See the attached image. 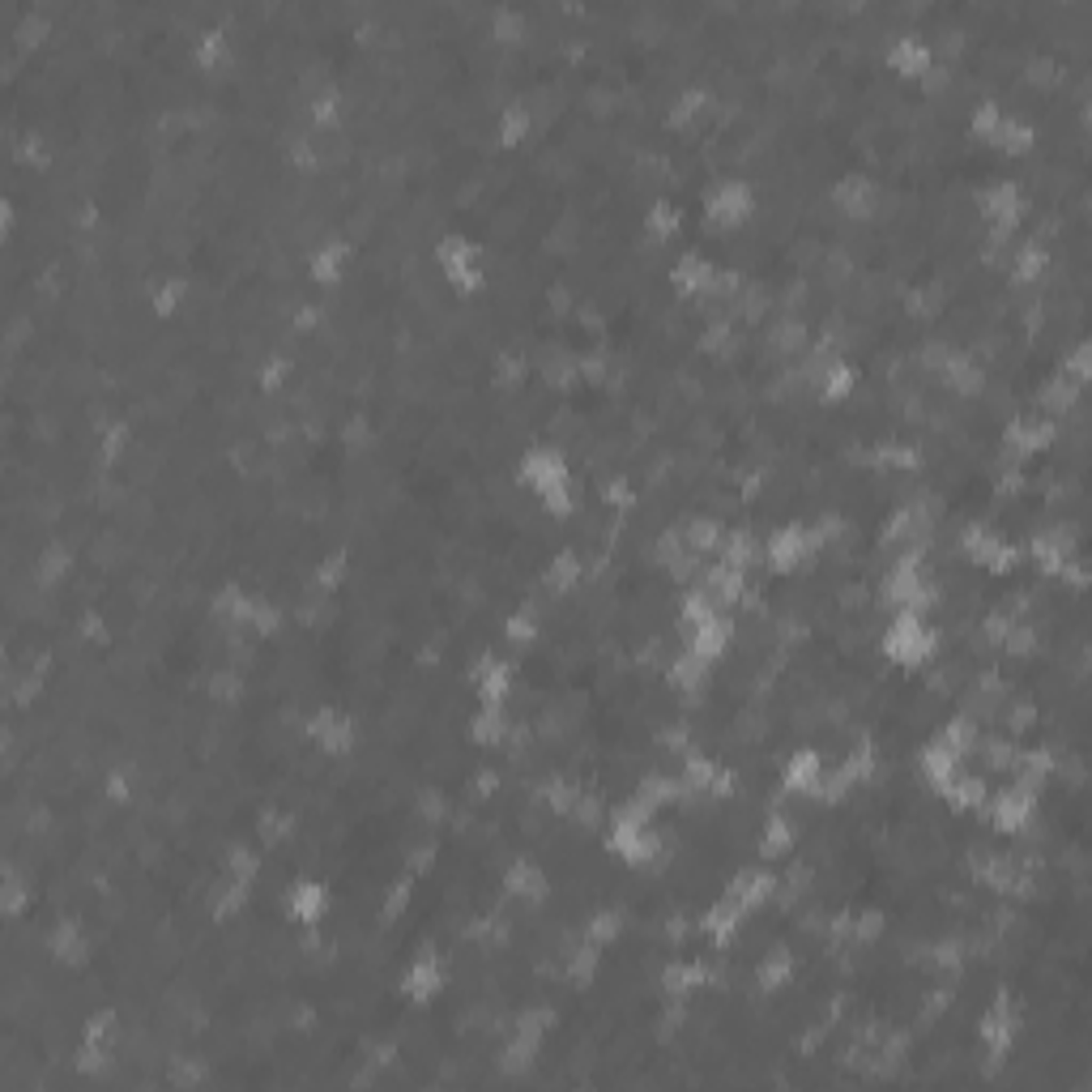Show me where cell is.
Returning <instances> with one entry per match:
<instances>
[{
	"label": "cell",
	"mask_w": 1092,
	"mask_h": 1092,
	"mask_svg": "<svg viewBox=\"0 0 1092 1092\" xmlns=\"http://www.w3.org/2000/svg\"><path fill=\"white\" fill-rule=\"evenodd\" d=\"M401 986H405V994H410V999H432V994L444 986V965L432 956V951H423L419 960H410V969H405Z\"/></svg>",
	"instance_id": "obj_11"
},
{
	"label": "cell",
	"mask_w": 1092,
	"mask_h": 1092,
	"mask_svg": "<svg viewBox=\"0 0 1092 1092\" xmlns=\"http://www.w3.org/2000/svg\"><path fill=\"white\" fill-rule=\"evenodd\" d=\"M674 286L688 295H700V291H717V270L704 256H683L679 265H674Z\"/></svg>",
	"instance_id": "obj_17"
},
{
	"label": "cell",
	"mask_w": 1092,
	"mask_h": 1092,
	"mask_svg": "<svg viewBox=\"0 0 1092 1092\" xmlns=\"http://www.w3.org/2000/svg\"><path fill=\"white\" fill-rule=\"evenodd\" d=\"M773 887H777V880L773 875H764V871H743L738 875V880L730 883V901L743 909V914H752V909L759 905V901H768V896H773Z\"/></svg>",
	"instance_id": "obj_14"
},
{
	"label": "cell",
	"mask_w": 1092,
	"mask_h": 1092,
	"mask_svg": "<svg viewBox=\"0 0 1092 1092\" xmlns=\"http://www.w3.org/2000/svg\"><path fill=\"white\" fill-rule=\"evenodd\" d=\"M947 380L956 384V389H969V393L981 389V371L973 368L965 355H951V359H947Z\"/></svg>",
	"instance_id": "obj_34"
},
{
	"label": "cell",
	"mask_w": 1092,
	"mask_h": 1092,
	"mask_svg": "<svg viewBox=\"0 0 1092 1092\" xmlns=\"http://www.w3.org/2000/svg\"><path fill=\"white\" fill-rule=\"evenodd\" d=\"M853 368L845 359H828V363H819V380H816V389H819V398H828V401H841L845 393H853Z\"/></svg>",
	"instance_id": "obj_19"
},
{
	"label": "cell",
	"mask_w": 1092,
	"mask_h": 1092,
	"mask_svg": "<svg viewBox=\"0 0 1092 1092\" xmlns=\"http://www.w3.org/2000/svg\"><path fill=\"white\" fill-rule=\"evenodd\" d=\"M496 35L499 39H517L521 35V26H526V21H521V14H512V9H496Z\"/></svg>",
	"instance_id": "obj_41"
},
{
	"label": "cell",
	"mask_w": 1092,
	"mask_h": 1092,
	"mask_svg": "<svg viewBox=\"0 0 1092 1092\" xmlns=\"http://www.w3.org/2000/svg\"><path fill=\"white\" fill-rule=\"evenodd\" d=\"M743 909H738L730 896H722V901H717L709 914H704V930H709V939H717V944H725V939H734V930H738V922H743Z\"/></svg>",
	"instance_id": "obj_23"
},
{
	"label": "cell",
	"mask_w": 1092,
	"mask_h": 1092,
	"mask_svg": "<svg viewBox=\"0 0 1092 1092\" xmlns=\"http://www.w3.org/2000/svg\"><path fill=\"white\" fill-rule=\"evenodd\" d=\"M474 688H478V700L491 704V709H504L508 691H512V670L504 666L499 658H483L474 670Z\"/></svg>",
	"instance_id": "obj_7"
},
{
	"label": "cell",
	"mask_w": 1092,
	"mask_h": 1092,
	"mask_svg": "<svg viewBox=\"0 0 1092 1092\" xmlns=\"http://www.w3.org/2000/svg\"><path fill=\"white\" fill-rule=\"evenodd\" d=\"M508 887H512L517 896H530V901H533V896H542L546 875H542L533 862H512V866H508Z\"/></svg>",
	"instance_id": "obj_25"
},
{
	"label": "cell",
	"mask_w": 1092,
	"mask_h": 1092,
	"mask_svg": "<svg viewBox=\"0 0 1092 1092\" xmlns=\"http://www.w3.org/2000/svg\"><path fill=\"white\" fill-rule=\"evenodd\" d=\"M823 542V533L819 530H807V526H786V530H777L773 538H768V546H764V560H768V567H773V572H794V567L807 560L811 551H816V546Z\"/></svg>",
	"instance_id": "obj_3"
},
{
	"label": "cell",
	"mask_w": 1092,
	"mask_h": 1092,
	"mask_svg": "<svg viewBox=\"0 0 1092 1092\" xmlns=\"http://www.w3.org/2000/svg\"><path fill=\"white\" fill-rule=\"evenodd\" d=\"M60 572H69V551H48V555H43V563H39V576L51 585Z\"/></svg>",
	"instance_id": "obj_40"
},
{
	"label": "cell",
	"mask_w": 1092,
	"mask_h": 1092,
	"mask_svg": "<svg viewBox=\"0 0 1092 1092\" xmlns=\"http://www.w3.org/2000/svg\"><path fill=\"white\" fill-rule=\"evenodd\" d=\"M887 60H892V69H901V73H926L930 64H935V56H930V43H922L917 35L892 39V48H887Z\"/></svg>",
	"instance_id": "obj_16"
},
{
	"label": "cell",
	"mask_w": 1092,
	"mask_h": 1092,
	"mask_svg": "<svg viewBox=\"0 0 1092 1092\" xmlns=\"http://www.w3.org/2000/svg\"><path fill=\"white\" fill-rule=\"evenodd\" d=\"M546 581H551L555 589H567L572 581H581V560H576L572 551H563L560 560H555L551 567H546Z\"/></svg>",
	"instance_id": "obj_31"
},
{
	"label": "cell",
	"mask_w": 1092,
	"mask_h": 1092,
	"mask_svg": "<svg viewBox=\"0 0 1092 1092\" xmlns=\"http://www.w3.org/2000/svg\"><path fill=\"white\" fill-rule=\"evenodd\" d=\"M823 781V759L819 752H794L786 759V786L798 789V794H819Z\"/></svg>",
	"instance_id": "obj_13"
},
{
	"label": "cell",
	"mask_w": 1092,
	"mask_h": 1092,
	"mask_svg": "<svg viewBox=\"0 0 1092 1092\" xmlns=\"http://www.w3.org/2000/svg\"><path fill=\"white\" fill-rule=\"evenodd\" d=\"M179 291H184L179 282H167L163 291H158V312H171V307H176V299H179Z\"/></svg>",
	"instance_id": "obj_45"
},
{
	"label": "cell",
	"mask_w": 1092,
	"mask_h": 1092,
	"mask_svg": "<svg viewBox=\"0 0 1092 1092\" xmlns=\"http://www.w3.org/2000/svg\"><path fill=\"white\" fill-rule=\"evenodd\" d=\"M341 567H346V560H341V555H329V560H325V567H320V585H337L334 576L341 572Z\"/></svg>",
	"instance_id": "obj_46"
},
{
	"label": "cell",
	"mask_w": 1092,
	"mask_h": 1092,
	"mask_svg": "<svg viewBox=\"0 0 1092 1092\" xmlns=\"http://www.w3.org/2000/svg\"><path fill=\"white\" fill-rule=\"evenodd\" d=\"M291 917L295 922H320V917H325V909H329V892H325V883H316V880H299L295 887H291Z\"/></svg>",
	"instance_id": "obj_12"
},
{
	"label": "cell",
	"mask_w": 1092,
	"mask_h": 1092,
	"mask_svg": "<svg viewBox=\"0 0 1092 1092\" xmlns=\"http://www.w3.org/2000/svg\"><path fill=\"white\" fill-rule=\"evenodd\" d=\"M709 978H713V973L704 965H695V960H674V965L661 973V986H666V994H691V990H700Z\"/></svg>",
	"instance_id": "obj_20"
},
{
	"label": "cell",
	"mask_w": 1092,
	"mask_h": 1092,
	"mask_svg": "<svg viewBox=\"0 0 1092 1092\" xmlns=\"http://www.w3.org/2000/svg\"><path fill=\"white\" fill-rule=\"evenodd\" d=\"M307 734H312L329 755L350 752V743H355V725H350V717H341V713H316L312 722H307Z\"/></svg>",
	"instance_id": "obj_8"
},
{
	"label": "cell",
	"mask_w": 1092,
	"mask_h": 1092,
	"mask_svg": "<svg viewBox=\"0 0 1092 1092\" xmlns=\"http://www.w3.org/2000/svg\"><path fill=\"white\" fill-rule=\"evenodd\" d=\"M341 261H346V243H325V248H320L316 256H312V273L320 277V282H329V277H337V270H341Z\"/></svg>",
	"instance_id": "obj_28"
},
{
	"label": "cell",
	"mask_w": 1092,
	"mask_h": 1092,
	"mask_svg": "<svg viewBox=\"0 0 1092 1092\" xmlns=\"http://www.w3.org/2000/svg\"><path fill=\"white\" fill-rule=\"evenodd\" d=\"M965 555H969L973 563L990 567V572H1008L1020 551H1015L1012 542H1003L999 533H990V530H981V526H969V530H965Z\"/></svg>",
	"instance_id": "obj_6"
},
{
	"label": "cell",
	"mask_w": 1092,
	"mask_h": 1092,
	"mask_svg": "<svg viewBox=\"0 0 1092 1092\" xmlns=\"http://www.w3.org/2000/svg\"><path fill=\"white\" fill-rule=\"evenodd\" d=\"M786 978H789V951H781V947H777L773 956H768L764 965H759V986H764V990H777Z\"/></svg>",
	"instance_id": "obj_33"
},
{
	"label": "cell",
	"mask_w": 1092,
	"mask_h": 1092,
	"mask_svg": "<svg viewBox=\"0 0 1092 1092\" xmlns=\"http://www.w3.org/2000/svg\"><path fill=\"white\" fill-rule=\"evenodd\" d=\"M999 124H1003V112L994 103H981L978 112H973V133L978 137H986V142H994V133H999Z\"/></svg>",
	"instance_id": "obj_35"
},
{
	"label": "cell",
	"mask_w": 1092,
	"mask_h": 1092,
	"mask_svg": "<svg viewBox=\"0 0 1092 1092\" xmlns=\"http://www.w3.org/2000/svg\"><path fill=\"white\" fill-rule=\"evenodd\" d=\"M312 115H316L320 124H329V120H334V115H337V94H334V90H325V94H320V99L312 103Z\"/></svg>",
	"instance_id": "obj_43"
},
{
	"label": "cell",
	"mask_w": 1092,
	"mask_h": 1092,
	"mask_svg": "<svg viewBox=\"0 0 1092 1092\" xmlns=\"http://www.w3.org/2000/svg\"><path fill=\"white\" fill-rule=\"evenodd\" d=\"M883 649H887V658H896L901 666L926 661L930 649H935V631L922 624V610H901V615L892 619V627H887Z\"/></svg>",
	"instance_id": "obj_2"
},
{
	"label": "cell",
	"mask_w": 1092,
	"mask_h": 1092,
	"mask_svg": "<svg viewBox=\"0 0 1092 1092\" xmlns=\"http://www.w3.org/2000/svg\"><path fill=\"white\" fill-rule=\"evenodd\" d=\"M944 789V794L956 802V807H981V802H986V786H981V777H965V773H956L947 781V786H939Z\"/></svg>",
	"instance_id": "obj_24"
},
{
	"label": "cell",
	"mask_w": 1092,
	"mask_h": 1092,
	"mask_svg": "<svg viewBox=\"0 0 1092 1092\" xmlns=\"http://www.w3.org/2000/svg\"><path fill=\"white\" fill-rule=\"evenodd\" d=\"M704 99H709V94H704V90H691V94H683V99L674 103L670 120H674V124H688L695 112H704Z\"/></svg>",
	"instance_id": "obj_38"
},
{
	"label": "cell",
	"mask_w": 1092,
	"mask_h": 1092,
	"mask_svg": "<svg viewBox=\"0 0 1092 1092\" xmlns=\"http://www.w3.org/2000/svg\"><path fill=\"white\" fill-rule=\"evenodd\" d=\"M832 197H837V206L845 213H871L875 206V184L866 176H845L837 188H832Z\"/></svg>",
	"instance_id": "obj_18"
},
{
	"label": "cell",
	"mask_w": 1092,
	"mask_h": 1092,
	"mask_svg": "<svg viewBox=\"0 0 1092 1092\" xmlns=\"http://www.w3.org/2000/svg\"><path fill=\"white\" fill-rule=\"evenodd\" d=\"M1020 188L1015 184H994L981 192V209H986V218L994 222L999 231H1012L1015 222H1020Z\"/></svg>",
	"instance_id": "obj_10"
},
{
	"label": "cell",
	"mask_w": 1092,
	"mask_h": 1092,
	"mask_svg": "<svg viewBox=\"0 0 1092 1092\" xmlns=\"http://www.w3.org/2000/svg\"><path fill=\"white\" fill-rule=\"evenodd\" d=\"M645 222H649L653 235H661V240H666V235L679 231L683 218H679V209H674L670 201H658V206H649V218H645Z\"/></svg>",
	"instance_id": "obj_32"
},
{
	"label": "cell",
	"mask_w": 1092,
	"mask_h": 1092,
	"mask_svg": "<svg viewBox=\"0 0 1092 1092\" xmlns=\"http://www.w3.org/2000/svg\"><path fill=\"white\" fill-rule=\"evenodd\" d=\"M752 206H755V197L743 179H722L709 192V218L722 222V227H738L743 218H752Z\"/></svg>",
	"instance_id": "obj_5"
},
{
	"label": "cell",
	"mask_w": 1092,
	"mask_h": 1092,
	"mask_svg": "<svg viewBox=\"0 0 1092 1092\" xmlns=\"http://www.w3.org/2000/svg\"><path fill=\"white\" fill-rule=\"evenodd\" d=\"M789 841H794L789 823L781 819V816H773V819H768V828H764V841H759V850H764L768 858H777V853H786V850H789Z\"/></svg>",
	"instance_id": "obj_29"
},
{
	"label": "cell",
	"mask_w": 1092,
	"mask_h": 1092,
	"mask_svg": "<svg viewBox=\"0 0 1092 1092\" xmlns=\"http://www.w3.org/2000/svg\"><path fill=\"white\" fill-rule=\"evenodd\" d=\"M1054 440V427L1045 419H1015L1008 427V444L1015 448V453H1033V448L1050 444Z\"/></svg>",
	"instance_id": "obj_22"
},
{
	"label": "cell",
	"mask_w": 1092,
	"mask_h": 1092,
	"mask_svg": "<svg viewBox=\"0 0 1092 1092\" xmlns=\"http://www.w3.org/2000/svg\"><path fill=\"white\" fill-rule=\"evenodd\" d=\"M21 901H26V892H21V880H17V875H9V880H5V909H9V914H17Z\"/></svg>",
	"instance_id": "obj_44"
},
{
	"label": "cell",
	"mask_w": 1092,
	"mask_h": 1092,
	"mask_svg": "<svg viewBox=\"0 0 1092 1092\" xmlns=\"http://www.w3.org/2000/svg\"><path fill=\"white\" fill-rule=\"evenodd\" d=\"M1015 270H1020V277H1037V273L1045 270V252H1042V248H1033V243H1029V248H1024L1020 256H1015Z\"/></svg>",
	"instance_id": "obj_39"
},
{
	"label": "cell",
	"mask_w": 1092,
	"mask_h": 1092,
	"mask_svg": "<svg viewBox=\"0 0 1092 1092\" xmlns=\"http://www.w3.org/2000/svg\"><path fill=\"white\" fill-rule=\"evenodd\" d=\"M222 51H227V35H222V30H206V35L197 39V60L201 64H213Z\"/></svg>",
	"instance_id": "obj_37"
},
{
	"label": "cell",
	"mask_w": 1092,
	"mask_h": 1092,
	"mask_svg": "<svg viewBox=\"0 0 1092 1092\" xmlns=\"http://www.w3.org/2000/svg\"><path fill=\"white\" fill-rule=\"evenodd\" d=\"M521 478L533 496L542 499L555 517H563L572 508V474H567V462L560 448H546V444H533L526 457H521Z\"/></svg>",
	"instance_id": "obj_1"
},
{
	"label": "cell",
	"mask_w": 1092,
	"mask_h": 1092,
	"mask_svg": "<svg viewBox=\"0 0 1092 1092\" xmlns=\"http://www.w3.org/2000/svg\"><path fill=\"white\" fill-rule=\"evenodd\" d=\"M533 631H538V624H533V610H517V615L508 619V636L512 640H530Z\"/></svg>",
	"instance_id": "obj_42"
},
{
	"label": "cell",
	"mask_w": 1092,
	"mask_h": 1092,
	"mask_svg": "<svg viewBox=\"0 0 1092 1092\" xmlns=\"http://www.w3.org/2000/svg\"><path fill=\"white\" fill-rule=\"evenodd\" d=\"M1033 816V786H1024V781H1015L1012 789H1003L999 798H994V823L999 828H1024Z\"/></svg>",
	"instance_id": "obj_9"
},
{
	"label": "cell",
	"mask_w": 1092,
	"mask_h": 1092,
	"mask_svg": "<svg viewBox=\"0 0 1092 1092\" xmlns=\"http://www.w3.org/2000/svg\"><path fill=\"white\" fill-rule=\"evenodd\" d=\"M615 935H619V917L615 914H594V917H589V930H585L589 944H606V939H615Z\"/></svg>",
	"instance_id": "obj_36"
},
{
	"label": "cell",
	"mask_w": 1092,
	"mask_h": 1092,
	"mask_svg": "<svg viewBox=\"0 0 1092 1092\" xmlns=\"http://www.w3.org/2000/svg\"><path fill=\"white\" fill-rule=\"evenodd\" d=\"M474 738H483V743H496V738H504V709H491V704H483V713L474 717Z\"/></svg>",
	"instance_id": "obj_30"
},
{
	"label": "cell",
	"mask_w": 1092,
	"mask_h": 1092,
	"mask_svg": "<svg viewBox=\"0 0 1092 1092\" xmlns=\"http://www.w3.org/2000/svg\"><path fill=\"white\" fill-rule=\"evenodd\" d=\"M435 252H440L444 277L457 286V291H474V286L483 282V273H478V248L469 240H462V235H448Z\"/></svg>",
	"instance_id": "obj_4"
},
{
	"label": "cell",
	"mask_w": 1092,
	"mask_h": 1092,
	"mask_svg": "<svg viewBox=\"0 0 1092 1092\" xmlns=\"http://www.w3.org/2000/svg\"><path fill=\"white\" fill-rule=\"evenodd\" d=\"M51 951H56L60 960H73V965H78V960H85V939H81V930L73 926V922H60L56 930H51Z\"/></svg>",
	"instance_id": "obj_26"
},
{
	"label": "cell",
	"mask_w": 1092,
	"mask_h": 1092,
	"mask_svg": "<svg viewBox=\"0 0 1092 1092\" xmlns=\"http://www.w3.org/2000/svg\"><path fill=\"white\" fill-rule=\"evenodd\" d=\"M960 755H965V752H956V747H951L947 738L939 734L935 743H930L926 752H922V768H926V777L935 781V786H947V781L960 773Z\"/></svg>",
	"instance_id": "obj_15"
},
{
	"label": "cell",
	"mask_w": 1092,
	"mask_h": 1092,
	"mask_svg": "<svg viewBox=\"0 0 1092 1092\" xmlns=\"http://www.w3.org/2000/svg\"><path fill=\"white\" fill-rule=\"evenodd\" d=\"M1012 1020H1015V1015H1012V1003H1008V999L994 1003V1008L986 1012V1020H981V1037H986V1042H990L999 1054L1008 1050L1012 1037H1015V1024H1012Z\"/></svg>",
	"instance_id": "obj_21"
},
{
	"label": "cell",
	"mask_w": 1092,
	"mask_h": 1092,
	"mask_svg": "<svg viewBox=\"0 0 1092 1092\" xmlns=\"http://www.w3.org/2000/svg\"><path fill=\"white\" fill-rule=\"evenodd\" d=\"M530 107L526 103H512V107H504V115H499V137H504V142H521V137L530 133Z\"/></svg>",
	"instance_id": "obj_27"
}]
</instances>
